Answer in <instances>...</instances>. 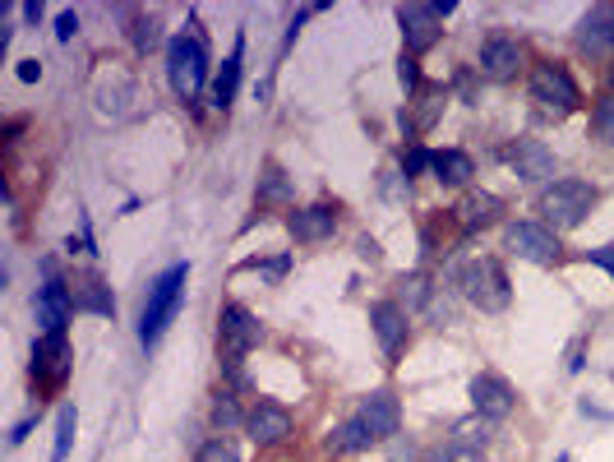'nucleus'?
I'll return each instance as SVG.
<instances>
[{"instance_id": "nucleus-1", "label": "nucleus", "mask_w": 614, "mask_h": 462, "mask_svg": "<svg viewBox=\"0 0 614 462\" xmlns=\"http://www.w3.org/2000/svg\"><path fill=\"white\" fill-rule=\"evenodd\" d=\"M167 79H171V88H176V98H181V102H194L199 93H204V84H208V47H204L199 24H190V33L171 37V47H167Z\"/></svg>"}, {"instance_id": "nucleus-2", "label": "nucleus", "mask_w": 614, "mask_h": 462, "mask_svg": "<svg viewBox=\"0 0 614 462\" xmlns=\"http://www.w3.org/2000/svg\"><path fill=\"white\" fill-rule=\"evenodd\" d=\"M185 278H190V264H171L167 273L148 287V305H144V319H139V342H144V347H153V342L162 338V329L171 324V315H176V305H181V296H185Z\"/></svg>"}, {"instance_id": "nucleus-3", "label": "nucleus", "mask_w": 614, "mask_h": 462, "mask_svg": "<svg viewBox=\"0 0 614 462\" xmlns=\"http://www.w3.org/2000/svg\"><path fill=\"white\" fill-rule=\"evenodd\" d=\"M462 292H467V301L476 305V310H485V315H499V310H508V273L499 259H471L467 268H462Z\"/></svg>"}, {"instance_id": "nucleus-4", "label": "nucleus", "mask_w": 614, "mask_h": 462, "mask_svg": "<svg viewBox=\"0 0 614 462\" xmlns=\"http://www.w3.org/2000/svg\"><path fill=\"white\" fill-rule=\"evenodd\" d=\"M596 204V190L587 181H554L541 195V213L550 231H573Z\"/></svg>"}, {"instance_id": "nucleus-5", "label": "nucleus", "mask_w": 614, "mask_h": 462, "mask_svg": "<svg viewBox=\"0 0 614 462\" xmlns=\"http://www.w3.org/2000/svg\"><path fill=\"white\" fill-rule=\"evenodd\" d=\"M217 347H222L227 365H241L259 347V324H254V315L245 305H227L222 310V319H217Z\"/></svg>"}, {"instance_id": "nucleus-6", "label": "nucleus", "mask_w": 614, "mask_h": 462, "mask_svg": "<svg viewBox=\"0 0 614 462\" xmlns=\"http://www.w3.org/2000/svg\"><path fill=\"white\" fill-rule=\"evenodd\" d=\"M531 102H541L545 111H573L578 107V84L564 65H536L531 70Z\"/></svg>"}, {"instance_id": "nucleus-7", "label": "nucleus", "mask_w": 614, "mask_h": 462, "mask_svg": "<svg viewBox=\"0 0 614 462\" xmlns=\"http://www.w3.org/2000/svg\"><path fill=\"white\" fill-rule=\"evenodd\" d=\"M508 250L527 264H554L559 259V236L545 222H513L508 227Z\"/></svg>"}, {"instance_id": "nucleus-8", "label": "nucleus", "mask_w": 614, "mask_h": 462, "mask_svg": "<svg viewBox=\"0 0 614 462\" xmlns=\"http://www.w3.org/2000/svg\"><path fill=\"white\" fill-rule=\"evenodd\" d=\"M370 324H374V338H379L384 361H398L407 352V310L398 301H379L370 310Z\"/></svg>"}, {"instance_id": "nucleus-9", "label": "nucleus", "mask_w": 614, "mask_h": 462, "mask_svg": "<svg viewBox=\"0 0 614 462\" xmlns=\"http://www.w3.org/2000/svg\"><path fill=\"white\" fill-rule=\"evenodd\" d=\"M398 24L402 37H407V51H425L439 42L444 14H439V5H398Z\"/></svg>"}, {"instance_id": "nucleus-10", "label": "nucleus", "mask_w": 614, "mask_h": 462, "mask_svg": "<svg viewBox=\"0 0 614 462\" xmlns=\"http://www.w3.org/2000/svg\"><path fill=\"white\" fill-rule=\"evenodd\" d=\"M33 375L42 384H65L70 375V338L65 333H42L33 347Z\"/></svg>"}, {"instance_id": "nucleus-11", "label": "nucleus", "mask_w": 614, "mask_h": 462, "mask_svg": "<svg viewBox=\"0 0 614 462\" xmlns=\"http://www.w3.org/2000/svg\"><path fill=\"white\" fill-rule=\"evenodd\" d=\"M70 315H74V292L61 278H47V287L37 292V324H42V333H65Z\"/></svg>"}, {"instance_id": "nucleus-12", "label": "nucleus", "mask_w": 614, "mask_h": 462, "mask_svg": "<svg viewBox=\"0 0 614 462\" xmlns=\"http://www.w3.org/2000/svg\"><path fill=\"white\" fill-rule=\"evenodd\" d=\"M245 430H250L254 444H277V439L291 435V412L282 407V402L259 398L250 407V416H245Z\"/></svg>"}, {"instance_id": "nucleus-13", "label": "nucleus", "mask_w": 614, "mask_h": 462, "mask_svg": "<svg viewBox=\"0 0 614 462\" xmlns=\"http://www.w3.org/2000/svg\"><path fill=\"white\" fill-rule=\"evenodd\" d=\"M471 407L485 421H504L513 412V389H508L499 375H476L471 379Z\"/></svg>"}, {"instance_id": "nucleus-14", "label": "nucleus", "mask_w": 614, "mask_h": 462, "mask_svg": "<svg viewBox=\"0 0 614 462\" xmlns=\"http://www.w3.org/2000/svg\"><path fill=\"white\" fill-rule=\"evenodd\" d=\"M508 162L518 171L522 181H550L554 176V153L541 144V139H518L508 148Z\"/></svg>"}, {"instance_id": "nucleus-15", "label": "nucleus", "mask_w": 614, "mask_h": 462, "mask_svg": "<svg viewBox=\"0 0 614 462\" xmlns=\"http://www.w3.org/2000/svg\"><path fill=\"white\" fill-rule=\"evenodd\" d=\"M361 421L370 426L374 439H398V426H402V407L393 393H370L361 402Z\"/></svg>"}, {"instance_id": "nucleus-16", "label": "nucleus", "mask_w": 614, "mask_h": 462, "mask_svg": "<svg viewBox=\"0 0 614 462\" xmlns=\"http://www.w3.org/2000/svg\"><path fill=\"white\" fill-rule=\"evenodd\" d=\"M287 227H291V236L296 241H328L333 236V227H338V218H333V208H324V204H314V208H296L287 218Z\"/></svg>"}, {"instance_id": "nucleus-17", "label": "nucleus", "mask_w": 614, "mask_h": 462, "mask_svg": "<svg viewBox=\"0 0 614 462\" xmlns=\"http://www.w3.org/2000/svg\"><path fill=\"white\" fill-rule=\"evenodd\" d=\"M518 65H522V47L513 37H490L481 47V70L490 74V79H513Z\"/></svg>"}, {"instance_id": "nucleus-18", "label": "nucleus", "mask_w": 614, "mask_h": 462, "mask_svg": "<svg viewBox=\"0 0 614 462\" xmlns=\"http://www.w3.org/2000/svg\"><path fill=\"white\" fill-rule=\"evenodd\" d=\"M582 47L587 51H610L614 47V5H596L582 19Z\"/></svg>"}, {"instance_id": "nucleus-19", "label": "nucleus", "mask_w": 614, "mask_h": 462, "mask_svg": "<svg viewBox=\"0 0 614 462\" xmlns=\"http://www.w3.org/2000/svg\"><path fill=\"white\" fill-rule=\"evenodd\" d=\"M74 310H84V315H116V296H111V287L107 282H97V278H88V282H79L74 287Z\"/></svg>"}, {"instance_id": "nucleus-20", "label": "nucleus", "mask_w": 614, "mask_h": 462, "mask_svg": "<svg viewBox=\"0 0 614 462\" xmlns=\"http://www.w3.org/2000/svg\"><path fill=\"white\" fill-rule=\"evenodd\" d=\"M462 227L476 231V227H490L499 213H504V204H499V195H490V190H481V195H467L462 199Z\"/></svg>"}, {"instance_id": "nucleus-21", "label": "nucleus", "mask_w": 614, "mask_h": 462, "mask_svg": "<svg viewBox=\"0 0 614 462\" xmlns=\"http://www.w3.org/2000/svg\"><path fill=\"white\" fill-rule=\"evenodd\" d=\"M434 176L444 185H467L471 176H476V167H471V158L462 153V148H444V153H434Z\"/></svg>"}, {"instance_id": "nucleus-22", "label": "nucleus", "mask_w": 614, "mask_h": 462, "mask_svg": "<svg viewBox=\"0 0 614 462\" xmlns=\"http://www.w3.org/2000/svg\"><path fill=\"white\" fill-rule=\"evenodd\" d=\"M236 84H241V42H236V51L222 61V70H217V79H213V107H231Z\"/></svg>"}, {"instance_id": "nucleus-23", "label": "nucleus", "mask_w": 614, "mask_h": 462, "mask_svg": "<svg viewBox=\"0 0 614 462\" xmlns=\"http://www.w3.org/2000/svg\"><path fill=\"white\" fill-rule=\"evenodd\" d=\"M370 444H374V435H370V426H365L361 416L347 421V426L333 435V453H361V449H370Z\"/></svg>"}, {"instance_id": "nucleus-24", "label": "nucleus", "mask_w": 614, "mask_h": 462, "mask_svg": "<svg viewBox=\"0 0 614 462\" xmlns=\"http://www.w3.org/2000/svg\"><path fill=\"white\" fill-rule=\"evenodd\" d=\"M74 430H79V412H74V407H61V416H56V449H51V462H65V458H70Z\"/></svg>"}, {"instance_id": "nucleus-25", "label": "nucleus", "mask_w": 614, "mask_h": 462, "mask_svg": "<svg viewBox=\"0 0 614 462\" xmlns=\"http://www.w3.org/2000/svg\"><path fill=\"white\" fill-rule=\"evenodd\" d=\"M425 301H430V282H425V273H407V278L398 282V305L402 310H421Z\"/></svg>"}, {"instance_id": "nucleus-26", "label": "nucleus", "mask_w": 614, "mask_h": 462, "mask_svg": "<svg viewBox=\"0 0 614 462\" xmlns=\"http://www.w3.org/2000/svg\"><path fill=\"white\" fill-rule=\"evenodd\" d=\"M130 37H134V51H139V56H148V51L162 42V19H157V14H139Z\"/></svg>"}, {"instance_id": "nucleus-27", "label": "nucleus", "mask_w": 614, "mask_h": 462, "mask_svg": "<svg viewBox=\"0 0 614 462\" xmlns=\"http://www.w3.org/2000/svg\"><path fill=\"white\" fill-rule=\"evenodd\" d=\"M591 130H596V139L614 144V93L596 102V111H591Z\"/></svg>"}, {"instance_id": "nucleus-28", "label": "nucleus", "mask_w": 614, "mask_h": 462, "mask_svg": "<svg viewBox=\"0 0 614 462\" xmlns=\"http://www.w3.org/2000/svg\"><path fill=\"white\" fill-rule=\"evenodd\" d=\"M213 426H217V430H236V426H245V416H241V407H236V398H217V407H213Z\"/></svg>"}, {"instance_id": "nucleus-29", "label": "nucleus", "mask_w": 614, "mask_h": 462, "mask_svg": "<svg viewBox=\"0 0 614 462\" xmlns=\"http://www.w3.org/2000/svg\"><path fill=\"white\" fill-rule=\"evenodd\" d=\"M194 462H241V453H236V444L231 439H213V444H204L199 449V458Z\"/></svg>"}, {"instance_id": "nucleus-30", "label": "nucleus", "mask_w": 614, "mask_h": 462, "mask_svg": "<svg viewBox=\"0 0 614 462\" xmlns=\"http://www.w3.org/2000/svg\"><path fill=\"white\" fill-rule=\"evenodd\" d=\"M259 199H291V185H287V176L277 167H268L264 171V185H259Z\"/></svg>"}, {"instance_id": "nucleus-31", "label": "nucleus", "mask_w": 614, "mask_h": 462, "mask_svg": "<svg viewBox=\"0 0 614 462\" xmlns=\"http://www.w3.org/2000/svg\"><path fill=\"white\" fill-rule=\"evenodd\" d=\"M434 462H481V449H471V444H448V449H439L434 453Z\"/></svg>"}, {"instance_id": "nucleus-32", "label": "nucleus", "mask_w": 614, "mask_h": 462, "mask_svg": "<svg viewBox=\"0 0 614 462\" xmlns=\"http://www.w3.org/2000/svg\"><path fill=\"white\" fill-rule=\"evenodd\" d=\"M425 167H434V153H425V148H411V153H402V171H407V181H411V176H421Z\"/></svg>"}, {"instance_id": "nucleus-33", "label": "nucleus", "mask_w": 614, "mask_h": 462, "mask_svg": "<svg viewBox=\"0 0 614 462\" xmlns=\"http://www.w3.org/2000/svg\"><path fill=\"white\" fill-rule=\"evenodd\" d=\"M421 458V453H416V444H411V439H388V462H416Z\"/></svg>"}, {"instance_id": "nucleus-34", "label": "nucleus", "mask_w": 614, "mask_h": 462, "mask_svg": "<svg viewBox=\"0 0 614 462\" xmlns=\"http://www.w3.org/2000/svg\"><path fill=\"white\" fill-rule=\"evenodd\" d=\"M74 33H79V14H74V10H65L61 19H56V42H70Z\"/></svg>"}, {"instance_id": "nucleus-35", "label": "nucleus", "mask_w": 614, "mask_h": 462, "mask_svg": "<svg viewBox=\"0 0 614 462\" xmlns=\"http://www.w3.org/2000/svg\"><path fill=\"white\" fill-rule=\"evenodd\" d=\"M582 259H587V264H601L605 273H610V278H614V245H601V250H587V255H582Z\"/></svg>"}, {"instance_id": "nucleus-36", "label": "nucleus", "mask_w": 614, "mask_h": 462, "mask_svg": "<svg viewBox=\"0 0 614 462\" xmlns=\"http://www.w3.org/2000/svg\"><path fill=\"white\" fill-rule=\"evenodd\" d=\"M398 74H402V84H407V88H416V84H421V70H416V56H402Z\"/></svg>"}, {"instance_id": "nucleus-37", "label": "nucleus", "mask_w": 614, "mask_h": 462, "mask_svg": "<svg viewBox=\"0 0 614 462\" xmlns=\"http://www.w3.org/2000/svg\"><path fill=\"white\" fill-rule=\"evenodd\" d=\"M19 79H24V84H37V79H42V65H37V61H19Z\"/></svg>"}, {"instance_id": "nucleus-38", "label": "nucleus", "mask_w": 614, "mask_h": 462, "mask_svg": "<svg viewBox=\"0 0 614 462\" xmlns=\"http://www.w3.org/2000/svg\"><path fill=\"white\" fill-rule=\"evenodd\" d=\"M28 435H33V421H19V426L10 430V444H24Z\"/></svg>"}, {"instance_id": "nucleus-39", "label": "nucleus", "mask_w": 614, "mask_h": 462, "mask_svg": "<svg viewBox=\"0 0 614 462\" xmlns=\"http://www.w3.org/2000/svg\"><path fill=\"white\" fill-rule=\"evenodd\" d=\"M582 352H587V347H582V342H573V352H568V370H582Z\"/></svg>"}, {"instance_id": "nucleus-40", "label": "nucleus", "mask_w": 614, "mask_h": 462, "mask_svg": "<svg viewBox=\"0 0 614 462\" xmlns=\"http://www.w3.org/2000/svg\"><path fill=\"white\" fill-rule=\"evenodd\" d=\"M610 79H614V70H610Z\"/></svg>"}]
</instances>
